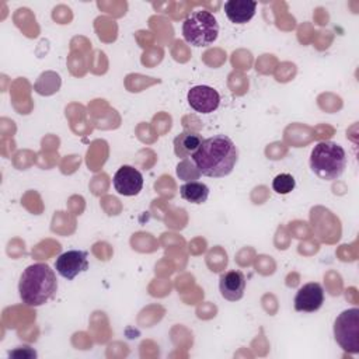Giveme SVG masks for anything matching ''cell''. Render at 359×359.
<instances>
[{
	"mask_svg": "<svg viewBox=\"0 0 359 359\" xmlns=\"http://www.w3.org/2000/svg\"><path fill=\"white\" fill-rule=\"evenodd\" d=\"M180 195L182 199L194 203L201 205L208 201L209 196V188L206 184L199 181H188L180 188Z\"/></svg>",
	"mask_w": 359,
	"mask_h": 359,
	"instance_id": "4fadbf2b",
	"label": "cell"
},
{
	"mask_svg": "<svg viewBox=\"0 0 359 359\" xmlns=\"http://www.w3.org/2000/svg\"><path fill=\"white\" fill-rule=\"evenodd\" d=\"M257 1L254 0H229L224 3V13L234 24H245L255 15Z\"/></svg>",
	"mask_w": 359,
	"mask_h": 359,
	"instance_id": "8fae6325",
	"label": "cell"
},
{
	"mask_svg": "<svg viewBox=\"0 0 359 359\" xmlns=\"http://www.w3.org/2000/svg\"><path fill=\"white\" fill-rule=\"evenodd\" d=\"M324 303V289L317 282L303 285L294 296V310L313 313L317 311Z\"/></svg>",
	"mask_w": 359,
	"mask_h": 359,
	"instance_id": "9c48e42d",
	"label": "cell"
},
{
	"mask_svg": "<svg viewBox=\"0 0 359 359\" xmlns=\"http://www.w3.org/2000/svg\"><path fill=\"white\" fill-rule=\"evenodd\" d=\"M238 158V150L234 142L226 135H215L203 139L199 149L194 153L192 161L201 175L222 178L229 175Z\"/></svg>",
	"mask_w": 359,
	"mask_h": 359,
	"instance_id": "6da1fadb",
	"label": "cell"
},
{
	"mask_svg": "<svg viewBox=\"0 0 359 359\" xmlns=\"http://www.w3.org/2000/svg\"><path fill=\"white\" fill-rule=\"evenodd\" d=\"M114 188L118 194L125 196L137 195L143 188L142 172L132 165H122L116 170L112 178Z\"/></svg>",
	"mask_w": 359,
	"mask_h": 359,
	"instance_id": "52a82bcc",
	"label": "cell"
},
{
	"mask_svg": "<svg viewBox=\"0 0 359 359\" xmlns=\"http://www.w3.org/2000/svg\"><path fill=\"white\" fill-rule=\"evenodd\" d=\"M219 290L223 299L237 302L244 296L245 276L241 271H227L222 273L219 280Z\"/></svg>",
	"mask_w": 359,
	"mask_h": 359,
	"instance_id": "30bf717a",
	"label": "cell"
},
{
	"mask_svg": "<svg viewBox=\"0 0 359 359\" xmlns=\"http://www.w3.org/2000/svg\"><path fill=\"white\" fill-rule=\"evenodd\" d=\"M177 174L181 180L184 181H195L201 177V172L195 163L189 158H184L178 165H177Z\"/></svg>",
	"mask_w": 359,
	"mask_h": 359,
	"instance_id": "9a60e30c",
	"label": "cell"
},
{
	"mask_svg": "<svg viewBox=\"0 0 359 359\" xmlns=\"http://www.w3.org/2000/svg\"><path fill=\"white\" fill-rule=\"evenodd\" d=\"M57 290V280L48 264L36 262L24 269L18 282L20 299L24 304L38 307L53 299Z\"/></svg>",
	"mask_w": 359,
	"mask_h": 359,
	"instance_id": "7a4b0ae2",
	"label": "cell"
},
{
	"mask_svg": "<svg viewBox=\"0 0 359 359\" xmlns=\"http://www.w3.org/2000/svg\"><path fill=\"white\" fill-rule=\"evenodd\" d=\"M55 268L57 273L67 280L74 279L79 273L86 272L88 269L87 251L81 250H70L60 254L55 261Z\"/></svg>",
	"mask_w": 359,
	"mask_h": 359,
	"instance_id": "8992f818",
	"label": "cell"
},
{
	"mask_svg": "<svg viewBox=\"0 0 359 359\" xmlns=\"http://www.w3.org/2000/svg\"><path fill=\"white\" fill-rule=\"evenodd\" d=\"M310 167L311 171L321 180H337L346 168V153L344 147L335 142H320L311 150Z\"/></svg>",
	"mask_w": 359,
	"mask_h": 359,
	"instance_id": "3957f363",
	"label": "cell"
},
{
	"mask_svg": "<svg viewBox=\"0 0 359 359\" xmlns=\"http://www.w3.org/2000/svg\"><path fill=\"white\" fill-rule=\"evenodd\" d=\"M337 344L349 353H359V309L344 310L334 323Z\"/></svg>",
	"mask_w": 359,
	"mask_h": 359,
	"instance_id": "5b68a950",
	"label": "cell"
},
{
	"mask_svg": "<svg viewBox=\"0 0 359 359\" xmlns=\"http://www.w3.org/2000/svg\"><path fill=\"white\" fill-rule=\"evenodd\" d=\"M182 35L192 46H209L219 35L217 20L208 10H195L182 22Z\"/></svg>",
	"mask_w": 359,
	"mask_h": 359,
	"instance_id": "277c9868",
	"label": "cell"
},
{
	"mask_svg": "<svg viewBox=\"0 0 359 359\" xmlns=\"http://www.w3.org/2000/svg\"><path fill=\"white\" fill-rule=\"evenodd\" d=\"M202 136L196 132H181L178 136L174 139V153L177 157L181 158H188L192 157L194 153L199 149L202 143Z\"/></svg>",
	"mask_w": 359,
	"mask_h": 359,
	"instance_id": "7c38bea8",
	"label": "cell"
},
{
	"mask_svg": "<svg viewBox=\"0 0 359 359\" xmlns=\"http://www.w3.org/2000/svg\"><path fill=\"white\" fill-rule=\"evenodd\" d=\"M294 187H296V181H294L293 175H290L287 172L278 174L272 181V189L280 195H286V194L292 192L294 189Z\"/></svg>",
	"mask_w": 359,
	"mask_h": 359,
	"instance_id": "5bb4252c",
	"label": "cell"
},
{
	"mask_svg": "<svg viewBox=\"0 0 359 359\" xmlns=\"http://www.w3.org/2000/svg\"><path fill=\"white\" fill-rule=\"evenodd\" d=\"M187 97L189 107L201 114H210L220 104L219 93L209 86H195L188 91Z\"/></svg>",
	"mask_w": 359,
	"mask_h": 359,
	"instance_id": "ba28073f",
	"label": "cell"
}]
</instances>
